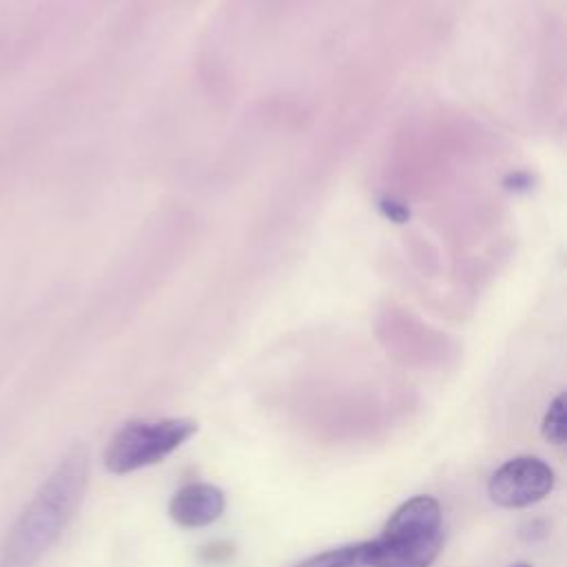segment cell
<instances>
[{
	"label": "cell",
	"mask_w": 567,
	"mask_h": 567,
	"mask_svg": "<svg viewBox=\"0 0 567 567\" xmlns=\"http://www.w3.org/2000/svg\"><path fill=\"white\" fill-rule=\"evenodd\" d=\"M554 470L536 456H516L503 463L487 481L489 498L507 509L529 507L554 489Z\"/></svg>",
	"instance_id": "obj_4"
},
{
	"label": "cell",
	"mask_w": 567,
	"mask_h": 567,
	"mask_svg": "<svg viewBox=\"0 0 567 567\" xmlns=\"http://www.w3.org/2000/svg\"><path fill=\"white\" fill-rule=\"evenodd\" d=\"M443 545L441 507L432 496L399 505L381 536L363 540V567H430Z\"/></svg>",
	"instance_id": "obj_2"
},
{
	"label": "cell",
	"mask_w": 567,
	"mask_h": 567,
	"mask_svg": "<svg viewBox=\"0 0 567 567\" xmlns=\"http://www.w3.org/2000/svg\"><path fill=\"white\" fill-rule=\"evenodd\" d=\"M295 567H363V543H352L315 554Z\"/></svg>",
	"instance_id": "obj_6"
},
{
	"label": "cell",
	"mask_w": 567,
	"mask_h": 567,
	"mask_svg": "<svg viewBox=\"0 0 567 567\" xmlns=\"http://www.w3.org/2000/svg\"><path fill=\"white\" fill-rule=\"evenodd\" d=\"M226 507L224 492L208 483H188L179 487L171 503L168 516L179 527H206L213 525Z\"/></svg>",
	"instance_id": "obj_5"
},
{
	"label": "cell",
	"mask_w": 567,
	"mask_h": 567,
	"mask_svg": "<svg viewBox=\"0 0 567 567\" xmlns=\"http://www.w3.org/2000/svg\"><path fill=\"white\" fill-rule=\"evenodd\" d=\"M540 430H543V436H545L549 443H554V445H563V443H565V439H567L565 394H558V396L549 403V408H547V412H545V416H543Z\"/></svg>",
	"instance_id": "obj_7"
},
{
	"label": "cell",
	"mask_w": 567,
	"mask_h": 567,
	"mask_svg": "<svg viewBox=\"0 0 567 567\" xmlns=\"http://www.w3.org/2000/svg\"><path fill=\"white\" fill-rule=\"evenodd\" d=\"M512 567H532V565H527V563H516V565H512Z\"/></svg>",
	"instance_id": "obj_8"
},
{
	"label": "cell",
	"mask_w": 567,
	"mask_h": 567,
	"mask_svg": "<svg viewBox=\"0 0 567 567\" xmlns=\"http://www.w3.org/2000/svg\"><path fill=\"white\" fill-rule=\"evenodd\" d=\"M197 432L193 419H159V421H131L122 425L106 452L104 465L111 474H128L159 463Z\"/></svg>",
	"instance_id": "obj_3"
},
{
	"label": "cell",
	"mask_w": 567,
	"mask_h": 567,
	"mask_svg": "<svg viewBox=\"0 0 567 567\" xmlns=\"http://www.w3.org/2000/svg\"><path fill=\"white\" fill-rule=\"evenodd\" d=\"M89 483V454L75 445L40 485L0 547V567H33L78 512Z\"/></svg>",
	"instance_id": "obj_1"
}]
</instances>
